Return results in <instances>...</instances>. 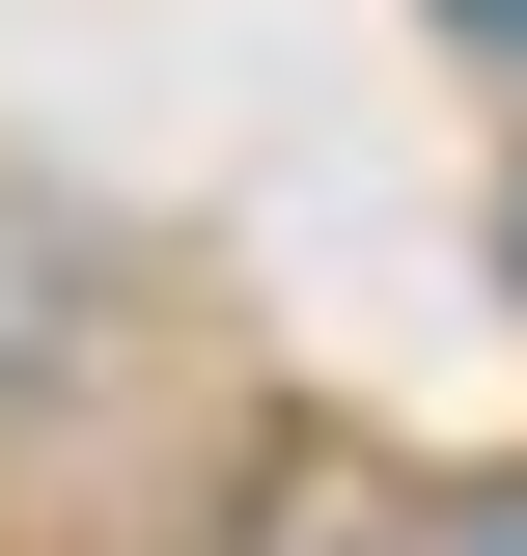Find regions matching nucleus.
<instances>
[{"label": "nucleus", "mask_w": 527, "mask_h": 556, "mask_svg": "<svg viewBox=\"0 0 527 556\" xmlns=\"http://www.w3.org/2000/svg\"><path fill=\"white\" fill-rule=\"evenodd\" d=\"M445 28H472V56H527V0H445Z\"/></svg>", "instance_id": "nucleus-1"}]
</instances>
